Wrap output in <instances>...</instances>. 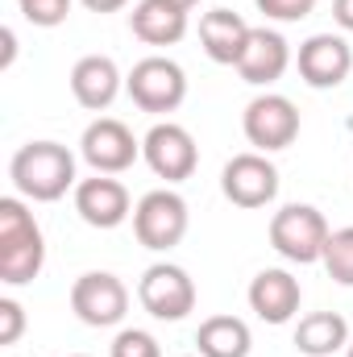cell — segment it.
Returning a JSON list of instances; mask_svg holds the SVG:
<instances>
[{"label": "cell", "mask_w": 353, "mask_h": 357, "mask_svg": "<svg viewBox=\"0 0 353 357\" xmlns=\"http://www.w3.org/2000/svg\"><path fill=\"white\" fill-rule=\"evenodd\" d=\"M8 178L17 187L21 199L33 204H54L67 191H75V154L63 142H25L13 162H8Z\"/></svg>", "instance_id": "cell-1"}, {"label": "cell", "mask_w": 353, "mask_h": 357, "mask_svg": "<svg viewBox=\"0 0 353 357\" xmlns=\"http://www.w3.org/2000/svg\"><path fill=\"white\" fill-rule=\"evenodd\" d=\"M42 266H46V241L33 212L25 208V199L4 195L0 199V282L25 287L42 274Z\"/></svg>", "instance_id": "cell-2"}, {"label": "cell", "mask_w": 353, "mask_h": 357, "mask_svg": "<svg viewBox=\"0 0 353 357\" xmlns=\"http://www.w3.org/2000/svg\"><path fill=\"white\" fill-rule=\"evenodd\" d=\"M329 220L320 208L312 204H287L270 216V245L278 258L295 262V266H312L324 258V241H329Z\"/></svg>", "instance_id": "cell-3"}, {"label": "cell", "mask_w": 353, "mask_h": 357, "mask_svg": "<svg viewBox=\"0 0 353 357\" xmlns=\"http://www.w3.org/2000/svg\"><path fill=\"white\" fill-rule=\"evenodd\" d=\"M187 225H191V212H187V199L171 191V187H158V191H146L133 208V233L146 250L154 254H167L175 250L179 241L187 237Z\"/></svg>", "instance_id": "cell-4"}, {"label": "cell", "mask_w": 353, "mask_h": 357, "mask_svg": "<svg viewBox=\"0 0 353 357\" xmlns=\"http://www.w3.org/2000/svg\"><path fill=\"white\" fill-rule=\"evenodd\" d=\"M125 91H129V100L142 112L163 116V112H175L179 104L187 100V75H183V67L175 59L150 54V59L133 63V71L125 75Z\"/></svg>", "instance_id": "cell-5"}, {"label": "cell", "mask_w": 353, "mask_h": 357, "mask_svg": "<svg viewBox=\"0 0 353 357\" xmlns=\"http://www.w3.org/2000/svg\"><path fill=\"white\" fill-rule=\"evenodd\" d=\"M241 129H246V142H250L258 154L287 150V146L299 137V108H295L287 96H278V91L254 96V100L246 104Z\"/></svg>", "instance_id": "cell-6"}, {"label": "cell", "mask_w": 353, "mask_h": 357, "mask_svg": "<svg viewBox=\"0 0 353 357\" xmlns=\"http://www.w3.org/2000/svg\"><path fill=\"white\" fill-rule=\"evenodd\" d=\"M71 312L88 328H112L129 312V287L108 270H88L71 287Z\"/></svg>", "instance_id": "cell-7"}, {"label": "cell", "mask_w": 353, "mask_h": 357, "mask_svg": "<svg viewBox=\"0 0 353 357\" xmlns=\"http://www.w3.org/2000/svg\"><path fill=\"white\" fill-rule=\"evenodd\" d=\"M80 154L96 175H121L142 158V142L133 137V129L117 116H100L91 121L80 137Z\"/></svg>", "instance_id": "cell-8"}, {"label": "cell", "mask_w": 353, "mask_h": 357, "mask_svg": "<svg viewBox=\"0 0 353 357\" xmlns=\"http://www.w3.org/2000/svg\"><path fill=\"white\" fill-rule=\"evenodd\" d=\"M142 158H146V167L158 178L183 183V178L195 175V167H200V146H195V137H191L183 125L158 121V125L142 137Z\"/></svg>", "instance_id": "cell-9"}, {"label": "cell", "mask_w": 353, "mask_h": 357, "mask_svg": "<svg viewBox=\"0 0 353 357\" xmlns=\"http://www.w3.org/2000/svg\"><path fill=\"white\" fill-rule=\"evenodd\" d=\"M137 303L154 316V320H183L187 312H195V282L183 266L158 262L142 274L137 282Z\"/></svg>", "instance_id": "cell-10"}, {"label": "cell", "mask_w": 353, "mask_h": 357, "mask_svg": "<svg viewBox=\"0 0 353 357\" xmlns=\"http://www.w3.org/2000/svg\"><path fill=\"white\" fill-rule=\"evenodd\" d=\"M220 191H225V199L237 204V208H266V204H274V195H278V167H274L266 154H258V150L237 154V158H229L225 171H220Z\"/></svg>", "instance_id": "cell-11"}, {"label": "cell", "mask_w": 353, "mask_h": 357, "mask_svg": "<svg viewBox=\"0 0 353 357\" xmlns=\"http://www.w3.org/2000/svg\"><path fill=\"white\" fill-rule=\"evenodd\" d=\"M295 67H299V79H303L308 88H316V91L341 88L353 71V50L341 33H312V38L299 46Z\"/></svg>", "instance_id": "cell-12"}, {"label": "cell", "mask_w": 353, "mask_h": 357, "mask_svg": "<svg viewBox=\"0 0 353 357\" xmlns=\"http://www.w3.org/2000/svg\"><path fill=\"white\" fill-rule=\"evenodd\" d=\"M75 212L91 229H117L133 216L125 183L112 175H91L75 183Z\"/></svg>", "instance_id": "cell-13"}, {"label": "cell", "mask_w": 353, "mask_h": 357, "mask_svg": "<svg viewBox=\"0 0 353 357\" xmlns=\"http://www.w3.org/2000/svg\"><path fill=\"white\" fill-rule=\"evenodd\" d=\"M303 303V287L291 270L283 266H270V270H258L254 282H250V307L254 316L266 320V324H287Z\"/></svg>", "instance_id": "cell-14"}, {"label": "cell", "mask_w": 353, "mask_h": 357, "mask_svg": "<svg viewBox=\"0 0 353 357\" xmlns=\"http://www.w3.org/2000/svg\"><path fill=\"white\" fill-rule=\"evenodd\" d=\"M291 67V46L278 29H250V42L237 59V75L254 88H266L274 79H283V71Z\"/></svg>", "instance_id": "cell-15"}, {"label": "cell", "mask_w": 353, "mask_h": 357, "mask_svg": "<svg viewBox=\"0 0 353 357\" xmlns=\"http://www.w3.org/2000/svg\"><path fill=\"white\" fill-rule=\"evenodd\" d=\"M250 21L241 17V13H233V8H212V13H204V21H200V42H204V54L212 59V63H220V67H237V59H241V50H246V42H250Z\"/></svg>", "instance_id": "cell-16"}, {"label": "cell", "mask_w": 353, "mask_h": 357, "mask_svg": "<svg viewBox=\"0 0 353 357\" xmlns=\"http://www.w3.org/2000/svg\"><path fill=\"white\" fill-rule=\"evenodd\" d=\"M71 96L80 100V108L104 112L117 96H121V71L108 54H84L71 67Z\"/></svg>", "instance_id": "cell-17"}, {"label": "cell", "mask_w": 353, "mask_h": 357, "mask_svg": "<svg viewBox=\"0 0 353 357\" xmlns=\"http://www.w3.org/2000/svg\"><path fill=\"white\" fill-rule=\"evenodd\" d=\"M129 29L146 46H175L187 38V13L167 0H137L129 13Z\"/></svg>", "instance_id": "cell-18"}, {"label": "cell", "mask_w": 353, "mask_h": 357, "mask_svg": "<svg viewBox=\"0 0 353 357\" xmlns=\"http://www.w3.org/2000/svg\"><path fill=\"white\" fill-rule=\"evenodd\" d=\"M350 345V324L337 312H312L295 324V349L308 357H333Z\"/></svg>", "instance_id": "cell-19"}, {"label": "cell", "mask_w": 353, "mask_h": 357, "mask_svg": "<svg viewBox=\"0 0 353 357\" xmlns=\"http://www.w3.org/2000/svg\"><path fill=\"white\" fill-rule=\"evenodd\" d=\"M250 324L241 316H208L195 333L200 357H250Z\"/></svg>", "instance_id": "cell-20"}, {"label": "cell", "mask_w": 353, "mask_h": 357, "mask_svg": "<svg viewBox=\"0 0 353 357\" xmlns=\"http://www.w3.org/2000/svg\"><path fill=\"white\" fill-rule=\"evenodd\" d=\"M320 262H324V270H329L333 282L353 287V225L329 233V241H324V258H320Z\"/></svg>", "instance_id": "cell-21"}, {"label": "cell", "mask_w": 353, "mask_h": 357, "mask_svg": "<svg viewBox=\"0 0 353 357\" xmlns=\"http://www.w3.org/2000/svg\"><path fill=\"white\" fill-rule=\"evenodd\" d=\"M21 4V17L38 29H54L71 17V0H17Z\"/></svg>", "instance_id": "cell-22"}, {"label": "cell", "mask_w": 353, "mask_h": 357, "mask_svg": "<svg viewBox=\"0 0 353 357\" xmlns=\"http://www.w3.org/2000/svg\"><path fill=\"white\" fill-rule=\"evenodd\" d=\"M108 357H163V345L146 333V328H121Z\"/></svg>", "instance_id": "cell-23"}, {"label": "cell", "mask_w": 353, "mask_h": 357, "mask_svg": "<svg viewBox=\"0 0 353 357\" xmlns=\"http://www.w3.org/2000/svg\"><path fill=\"white\" fill-rule=\"evenodd\" d=\"M25 333V307L17 299H0V345H17Z\"/></svg>", "instance_id": "cell-24"}, {"label": "cell", "mask_w": 353, "mask_h": 357, "mask_svg": "<svg viewBox=\"0 0 353 357\" xmlns=\"http://www.w3.org/2000/svg\"><path fill=\"white\" fill-rule=\"evenodd\" d=\"M254 4H258V13L274 17V21H303L316 8V0H254Z\"/></svg>", "instance_id": "cell-25"}, {"label": "cell", "mask_w": 353, "mask_h": 357, "mask_svg": "<svg viewBox=\"0 0 353 357\" xmlns=\"http://www.w3.org/2000/svg\"><path fill=\"white\" fill-rule=\"evenodd\" d=\"M333 17L345 33H353V0H333Z\"/></svg>", "instance_id": "cell-26"}, {"label": "cell", "mask_w": 353, "mask_h": 357, "mask_svg": "<svg viewBox=\"0 0 353 357\" xmlns=\"http://www.w3.org/2000/svg\"><path fill=\"white\" fill-rule=\"evenodd\" d=\"M84 8H91V13H117V8H125L129 0H80Z\"/></svg>", "instance_id": "cell-27"}, {"label": "cell", "mask_w": 353, "mask_h": 357, "mask_svg": "<svg viewBox=\"0 0 353 357\" xmlns=\"http://www.w3.org/2000/svg\"><path fill=\"white\" fill-rule=\"evenodd\" d=\"M167 4H175V8H183V13H191V8H195L200 0H167Z\"/></svg>", "instance_id": "cell-28"}, {"label": "cell", "mask_w": 353, "mask_h": 357, "mask_svg": "<svg viewBox=\"0 0 353 357\" xmlns=\"http://www.w3.org/2000/svg\"><path fill=\"white\" fill-rule=\"evenodd\" d=\"M67 357H88V354H67Z\"/></svg>", "instance_id": "cell-29"}, {"label": "cell", "mask_w": 353, "mask_h": 357, "mask_svg": "<svg viewBox=\"0 0 353 357\" xmlns=\"http://www.w3.org/2000/svg\"><path fill=\"white\" fill-rule=\"evenodd\" d=\"M345 357H353V341H350V354H345Z\"/></svg>", "instance_id": "cell-30"}]
</instances>
